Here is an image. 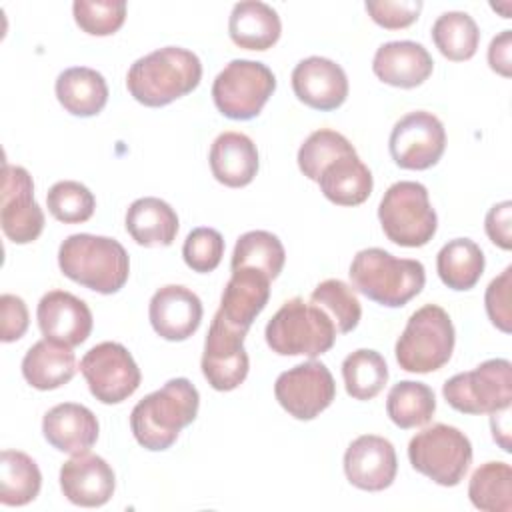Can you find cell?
Segmentation results:
<instances>
[{
	"mask_svg": "<svg viewBox=\"0 0 512 512\" xmlns=\"http://www.w3.org/2000/svg\"><path fill=\"white\" fill-rule=\"evenodd\" d=\"M178 226L174 208L156 196L134 200L126 212V232L144 248L170 246L178 234Z\"/></svg>",
	"mask_w": 512,
	"mask_h": 512,
	"instance_id": "26",
	"label": "cell"
},
{
	"mask_svg": "<svg viewBox=\"0 0 512 512\" xmlns=\"http://www.w3.org/2000/svg\"><path fill=\"white\" fill-rule=\"evenodd\" d=\"M244 336L246 332L230 326L218 312L214 314L202 354V374L214 390L230 392L246 380L250 360Z\"/></svg>",
	"mask_w": 512,
	"mask_h": 512,
	"instance_id": "14",
	"label": "cell"
},
{
	"mask_svg": "<svg viewBox=\"0 0 512 512\" xmlns=\"http://www.w3.org/2000/svg\"><path fill=\"white\" fill-rule=\"evenodd\" d=\"M182 256L190 270L208 274L218 268L224 256V238L214 228H208V226L194 228L184 240Z\"/></svg>",
	"mask_w": 512,
	"mask_h": 512,
	"instance_id": "41",
	"label": "cell"
},
{
	"mask_svg": "<svg viewBox=\"0 0 512 512\" xmlns=\"http://www.w3.org/2000/svg\"><path fill=\"white\" fill-rule=\"evenodd\" d=\"M434 70L430 52L412 40L382 44L372 60V72L384 84L396 88H416L424 84Z\"/></svg>",
	"mask_w": 512,
	"mask_h": 512,
	"instance_id": "22",
	"label": "cell"
},
{
	"mask_svg": "<svg viewBox=\"0 0 512 512\" xmlns=\"http://www.w3.org/2000/svg\"><path fill=\"white\" fill-rule=\"evenodd\" d=\"M456 342L448 312L436 304L418 308L396 340V362L406 372L428 374L440 370L452 358Z\"/></svg>",
	"mask_w": 512,
	"mask_h": 512,
	"instance_id": "6",
	"label": "cell"
},
{
	"mask_svg": "<svg viewBox=\"0 0 512 512\" xmlns=\"http://www.w3.org/2000/svg\"><path fill=\"white\" fill-rule=\"evenodd\" d=\"M352 142L336 130L320 128L312 132L298 150V168L308 178L318 182L322 170L340 156L354 154Z\"/></svg>",
	"mask_w": 512,
	"mask_h": 512,
	"instance_id": "37",
	"label": "cell"
},
{
	"mask_svg": "<svg viewBox=\"0 0 512 512\" xmlns=\"http://www.w3.org/2000/svg\"><path fill=\"white\" fill-rule=\"evenodd\" d=\"M276 90L272 70L256 60H232L214 78L212 100L220 114L230 120L256 118Z\"/></svg>",
	"mask_w": 512,
	"mask_h": 512,
	"instance_id": "9",
	"label": "cell"
},
{
	"mask_svg": "<svg viewBox=\"0 0 512 512\" xmlns=\"http://www.w3.org/2000/svg\"><path fill=\"white\" fill-rule=\"evenodd\" d=\"M388 148L396 166L404 170H428L438 164L444 154V124L432 112H408L394 124Z\"/></svg>",
	"mask_w": 512,
	"mask_h": 512,
	"instance_id": "12",
	"label": "cell"
},
{
	"mask_svg": "<svg viewBox=\"0 0 512 512\" xmlns=\"http://www.w3.org/2000/svg\"><path fill=\"white\" fill-rule=\"evenodd\" d=\"M54 90L62 108L80 118L96 116L108 102L104 76L88 66H74L60 72Z\"/></svg>",
	"mask_w": 512,
	"mask_h": 512,
	"instance_id": "27",
	"label": "cell"
},
{
	"mask_svg": "<svg viewBox=\"0 0 512 512\" xmlns=\"http://www.w3.org/2000/svg\"><path fill=\"white\" fill-rule=\"evenodd\" d=\"M274 396L296 420H312L334 402L336 382L326 364L308 360L276 378Z\"/></svg>",
	"mask_w": 512,
	"mask_h": 512,
	"instance_id": "13",
	"label": "cell"
},
{
	"mask_svg": "<svg viewBox=\"0 0 512 512\" xmlns=\"http://www.w3.org/2000/svg\"><path fill=\"white\" fill-rule=\"evenodd\" d=\"M292 90L306 106L330 112L348 98V78L340 64L324 56L300 60L292 70Z\"/></svg>",
	"mask_w": 512,
	"mask_h": 512,
	"instance_id": "17",
	"label": "cell"
},
{
	"mask_svg": "<svg viewBox=\"0 0 512 512\" xmlns=\"http://www.w3.org/2000/svg\"><path fill=\"white\" fill-rule=\"evenodd\" d=\"M0 224L14 244H30L44 230V212L34 200V182L26 168L4 164Z\"/></svg>",
	"mask_w": 512,
	"mask_h": 512,
	"instance_id": "15",
	"label": "cell"
},
{
	"mask_svg": "<svg viewBox=\"0 0 512 512\" xmlns=\"http://www.w3.org/2000/svg\"><path fill=\"white\" fill-rule=\"evenodd\" d=\"M80 372L90 394L102 404H120L130 398L142 380L132 354L118 342H100L80 360Z\"/></svg>",
	"mask_w": 512,
	"mask_h": 512,
	"instance_id": "11",
	"label": "cell"
},
{
	"mask_svg": "<svg viewBox=\"0 0 512 512\" xmlns=\"http://www.w3.org/2000/svg\"><path fill=\"white\" fill-rule=\"evenodd\" d=\"M72 14L82 32L90 36H110L126 20V2L122 0H76Z\"/></svg>",
	"mask_w": 512,
	"mask_h": 512,
	"instance_id": "40",
	"label": "cell"
},
{
	"mask_svg": "<svg viewBox=\"0 0 512 512\" xmlns=\"http://www.w3.org/2000/svg\"><path fill=\"white\" fill-rule=\"evenodd\" d=\"M352 288L386 308L406 306L426 282L422 262L396 258L382 248L360 250L350 264Z\"/></svg>",
	"mask_w": 512,
	"mask_h": 512,
	"instance_id": "4",
	"label": "cell"
},
{
	"mask_svg": "<svg viewBox=\"0 0 512 512\" xmlns=\"http://www.w3.org/2000/svg\"><path fill=\"white\" fill-rule=\"evenodd\" d=\"M322 194L338 206H358L372 194V172L358 158V154H346L330 162L318 178Z\"/></svg>",
	"mask_w": 512,
	"mask_h": 512,
	"instance_id": "28",
	"label": "cell"
},
{
	"mask_svg": "<svg viewBox=\"0 0 512 512\" xmlns=\"http://www.w3.org/2000/svg\"><path fill=\"white\" fill-rule=\"evenodd\" d=\"M198 406L200 394L196 386L188 378H172L132 408V434L146 450H168L180 430L196 420Z\"/></svg>",
	"mask_w": 512,
	"mask_h": 512,
	"instance_id": "1",
	"label": "cell"
},
{
	"mask_svg": "<svg viewBox=\"0 0 512 512\" xmlns=\"http://www.w3.org/2000/svg\"><path fill=\"white\" fill-rule=\"evenodd\" d=\"M202 78L200 58L180 46H164L138 58L128 74L130 96L150 108L166 106L190 94Z\"/></svg>",
	"mask_w": 512,
	"mask_h": 512,
	"instance_id": "2",
	"label": "cell"
},
{
	"mask_svg": "<svg viewBox=\"0 0 512 512\" xmlns=\"http://www.w3.org/2000/svg\"><path fill=\"white\" fill-rule=\"evenodd\" d=\"M470 502L484 512L512 510V468L506 462H486L472 472Z\"/></svg>",
	"mask_w": 512,
	"mask_h": 512,
	"instance_id": "35",
	"label": "cell"
},
{
	"mask_svg": "<svg viewBox=\"0 0 512 512\" xmlns=\"http://www.w3.org/2000/svg\"><path fill=\"white\" fill-rule=\"evenodd\" d=\"M36 318L44 338L68 348L82 344L94 324L88 304L66 290L46 292L38 302Z\"/></svg>",
	"mask_w": 512,
	"mask_h": 512,
	"instance_id": "18",
	"label": "cell"
},
{
	"mask_svg": "<svg viewBox=\"0 0 512 512\" xmlns=\"http://www.w3.org/2000/svg\"><path fill=\"white\" fill-rule=\"evenodd\" d=\"M310 300L332 314L336 330L342 334L352 332L362 318V306L356 298V292L352 290V286L338 278H328L320 282L312 290Z\"/></svg>",
	"mask_w": 512,
	"mask_h": 512,
	"instance_id": "38",
	"label": "cell"
},
{
	"mask_svg": "<svg viewBox=\"0 0 512 512\" xmlns=\"http://www.w3.org/2000/svg\"><path fill=\"white\" fill-rule=\"evenodd\" d=\"M364 6L370 18L386 30L408 28L422 10L420 0H368Z\"/></svg>",
	"mask_w": 512,
	"mask_h": 512,
	"instance_id": "43",
	"label": "cell"
},
{
	"mask_svg": "<svg viewBox=\"0 0 512 512\" xmlns=\"http://www.w3.org/2000/svg\"><path fill=\"white\" fill-rule=\"evenodd\" d=\"M486 314L490 322L502 330L504 334H510L512 330V266H506L500 276H496L484 294Z\"/></svg>",
	"mask_w": 512,
	"mask_h": 512,
	"instance_id": "42",
	"label": "cell"
},
{
	"mask_svg": "<svg viewBox=\"0 0 512 512\" xmlns=\"http://www.w3.org/2000/svg\"><path fill=\"white\" fill-rule=\"evenodd\" d=\"M0 338L2 342H14L20 340L30 324L28 308L20 296L14 294H2L0 296Z\"/></svg>",
	"mask_w": 512,
	"mask_h": 512,
	"instance_id": "44",
	"label": "cell"
},
{
	"mask_svg": "<svg viewBox=\"0 0 512 512\" xmlns=\"http://www.w3.org/2000/svg\"><path fill=\"white\" fill-rule=\"evenodd\" d=\"M488 238L502 250L512 248V202L504 200L494 204L484 220Z\"/></svg>",
	"mask_w": 512,
	"mask_h": 512,
	"instance_id": "45",
	"label": "cell"
},
{
	"mask_svg": "<svg viewBox=\"0 0 512 512\" xmlns=\"http://www.w3.org/2000/svg\"><path fill=\"white\" fill-rule=\"evenodd\" d=\"M444 400L462 414H492L512 404V364L492 358L470 372L454 374L442 386Z\"/></svg>",
	"mask_w": 512,
	"mask_h": 512,
	"instance_id": "10",
	"label": "cell"
},
{
	"mask_svg": "<svg viewBox=\"0 0 512 512\" xmlns=\"http://www.w3.org/2000/svg\"><path fill=\"white\" fill-rule=\"evenodd\" d=\"M436 412V396L424 382L402 380L394 384L386 398L388 418L402 430L424 426Z\"/></svg>",
	"mask_w": 512,
	"mask_h": 512,
	"instance_id": "32",
	"label": "cell"
},
{
	"mask_svg": "<svg viewBox=\"0 0 512 512\" xmlns=\"http://www.w3.org/2000/svg\"><path fill=\"white\" fill-rule=\"evenodd\" d=\"M286 262V252L280 238L266 230H250L236 240L230 268H254L270 280L278 278Z\"/></svg>",
	"mask_w": 512,
	"mask_h": 512,
	"instance_id": "33",
	"label": "cell"
},
{
	"mask_svg": "<svg viewBox=\"0 0 512 512\" xmlns=\"http://www.w3.org/2000/svg\"><path fill=\"white\" fill-rule=\"evenodd\" d=\"M508 412L510 408L492 412L490 426H492V438L500 444L504 452H510V422H508Z\"/></svg>",
	"mask_w": 512,
	"mask_h": 512,
	"instance_id": "47",
	"label": "cell"
},
{
	"mask_svg": "<svg viewBox=\"0 0 512 512\" xmlns=\"http://www.w3.org/2000/svg\"><path fill=\"white\" fill-rule=\"evenodd\" d=\"M432 40L440 54L452 62L470 60L480 44V30L466 12H444L432 24Z\"/></svg>",
	"mask_w": 512,
	"mask_h": 512,
	"instance_id": "34",
	"label": "cell"
},
{
	"mask_svg": "<svg viewBox=\"0 0 512 512\" xmlns=\"http://www.w3.org/2000/svg\"><path fill=\"white\" fill-rule=\"evenodd\" d=\"M228 34L236 46L264 52L278 42L282 22L278 12L266 2L244 0L234 4L230 12Z\"/></svg>",
	"mask_w": 512,
	"mask_h": 512,
	"instance_id": "25",
	"label": "cell"
},
{
	"mask_svg": "<svg viewBox=\"0 0 512 512\" xmlns=\"http://www.w3.org/2000/svg\"><path fill=\"white\" fill-rule=\"evenodd\" d=\"M98 418L94 412L76 402H64L50 408L42 418L46 442L66 454L88 452L98 440Z\"/></svg>",
	"mask_w": 512,
	"mask_h": 512,
	"instance_id": "21",
	"label": "cell"
},
{
	"mask_svg": "<svg viewBox=\"0 0 512 512\" xmlns=\"http://www.w3.org/2000/svg\"><path fill=\"white\" fill-rule=\"evenodd\" d=\"M76 374L72 348L48 338L38 340L22 358V376L36 390H56Z\"/></svg>",
	"mask_w": 512,
	"mask_h": 512,
	"instance_id": "29",
	"label": "cell"
},
{
	"mask_svg": "<svg viewBox=\"0 0 512 512\" xmlns=\"http://www.w3.org/2000/svg\"><path fill=\"white\" fill-rule=\"evenodd\" d=\"M210 170L212 176L228 186H248L258 172L256 144L242 132H222L210 146Z\"/></svg>",
	"mask_w": 512,
	"mask_h": 512,
	"instance_id": "24",
	"label": "cell"
},
{
	"mask_svg": "<svg viewBox=\"0 0 512 512\" xmlns=\"http://www.w3.org/2000/svg\"><path fill=\"white\" fill-rule=\"evenodd\" d=\"M116 488L112 466L96 454H76L60 468V490L76 506H104Z\"/></svg>",
	"mask_w": 512,
	"mask_h": 512,
	"instance_id": "20",
	"label": "cell"
},
{
	"mask_svg": "<svg viewBox=\"0 0 512 512\" xmlns=\"http://www.w3.org/2000/svg\"><path fill=\"white\" fill-rule=\"evenodd\" d=\"M484 266V252L470 238H454L446 242L436 256V270L442 284L458 292L474 288Z\"/></svg>",
	"mask_w": 512,
	"mask_h": 512,
	"instance_id": "30",
	"label": "cell"
},
{
	"mask_svg": "<svg viewBox=\"0 0 512 512\" xmlns=\"http://www.w3.org/2000/svg\"><path fill=\"white\" fill-rule=\"evenodd\" d=\"M342 378L348 396L354 400H372L388 382V366L380 352L360 348L344 358Z\"/></svg>",
	"mask_w": 512,
	"mask_h": 512,
	"instance_id": "36",
	"label": "cell"
},
{
	"mask_svg": "<svg viewBox=\"0 0 512 512\" xmlns=\"http://www.w3.org/2000/svg\"><path fill=\"white\" fill-rule=\"evenodd\" d=\"M512 30H502L488 46V64L504 78L512 76Z\"/></svg>",
	"mask_w": 512,
	"mask_h": 512,
	"instance_id": "46",
	"label": "cell"
},
{
	"mask_svg": "<svg viewBox=\"0 0 512 512\" xmlns=\"http://www.w3.org/2000/svg\"><path fill=\"white\" fill-rule=\"evenodd\" d=\"M378 220L386 238L404 248L428 244L438 228V216L430 204L428 190L420 182H394L382 196Z\"/></svg>",
	"mask_w": 512,
	"mask_h": 512,
	"instance_id": "7",
	"label": "cell"
},
{
	"mask_svg": "<svg viewBox=\"0 0 512 512\" xmlns=\"http://www.w3.org/2000/svg\"><path fill=\"white\" fill-rule=\"evenodd\" d=\"M270 278L254 268L232 270L222 292L218 314L234 328L248 332L270 298Z\"/></svg>",
	"mask_w": 512,
	"mask_h": 512,
	"instance_id": "23",
	"label": "cell"
},
{
	"mask_svg": "<svg viewBox=\"0 0 512 512\" xmlns=\"http://www.w3.org/2000/svg\"><path fill=\"white\" fill-rule=\"evenodd\" d=\"M266 344L280 356L316 358L336 342V324L318 304L302 298L286 300L268 320Z\"/></svg>",
	"mask_w": 512,
	"mask_h": 512,
	"instance_id": "5",
	"label": "cell"
},
{
	"mask_svg": "<svg viewBox=\"0 0 512 512\" xmlns=\"http://www.w3.org/2000/svg\"><path fill=\"white\" fill-rule=\"evenodd\" d=\"M58 266L72 282L100 292H118L130 274L124 246L108 236L72 234L58 248Z\"/></svg>",
	"mask_w": 512,
	"mask_h": 512,
	"instance_id": "3",
	"label": "cell"
},
{
	"mask_svg": "<svg viewBox=\"0 0 512 512\" xmlns=\"http://www.w3.org/2000/svg\"><path fill=\"white\" fill-rule=\"evenodd\" d=\"M154 332L170 342L190 338L202 322V302L186 286L168 284L154 292L148 306Z\"/></svg>",
	"mask_w": 512,
	"mask_h": 512,
	"instance_id": "19",
	"label": "cell"
},
{
	"mask_svg": "<svg viewBox=\"0 0 512 512\" xmlns=\"http://www.w3.org/2000/svg\"><path fill=\"white\" fill-rule=\"evenodd\" d=\"M412 468L440 486H458L472 464V444L464 432L448 424H432L408 444Z\"/></svg>",
	"mask_w": 512,
	"mask_h": 512,
	"instance_id": "8",
	"label": "cell"
},
{
	"mask_svg": "<svg viewBox=\"0 0 512 512\" xmlns=\"http://www.w3.org/2000/svg\"><path fill=\"white\" fill-rule=\"evenodd\" d=\"M42 486L38 464L20 450L0 454V502L4 506H24L32 502Z\"/></svg>",
	"mask_w": 512,
	"mask_h": 512,
	"instance_id": "31",
	"label": "cell"
},
{
	"mask_svg": "<svg viewBox=\"0 0 512 512\" xmlns=\"http://www.w3.org/2000/svg\"><path fill=\"white\" fill-rule=\"evenodd\" d=\"M398 472L396 450L390 440L362 434L344 452V474L348 482L366 492L386 490Z\"/></svg>",
	"mask_w": 512,
	"mask_h": 512,
	"instance_id": "16",
	"label": "cell"
},
{
	"mask_svg": "<svg viewBox=\"0 0 512 512\" xmlns=\"http://www.w3.org/2000/svg\"><path fill=\"white\" fill-rule=\"evenodd\" d=\"M48 212L64 224H80L92 218L96 208L94 194L76 180H60L46 194Z\"/></svg>",
	"mask_w": 512,
	"mask_h": 512,
	"instance_id": "39",
	"label": "cell"
}]
</instances>
